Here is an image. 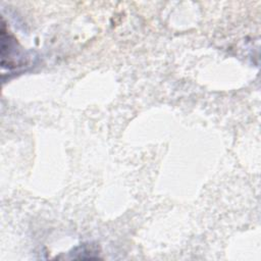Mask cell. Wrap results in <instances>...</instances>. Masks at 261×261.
<instances>
[{
    "label": "cell",
    "instance_id": "cell-1",
    "mask_svg": "<svg viewBox=\"0 0 261 261\" xmlns=\"http://www.w3.org/2000/svg\"><path fill=\"white\" fill-rule=\"evenodd\" d=\"M30 56L20 48L17 40L7 30L4 20L1 24V65L3 68L15 69L25 66L29 63Z\"/></svg>",
    "mask_w": 261,
    "mask_h": 261
}]
</instances>
